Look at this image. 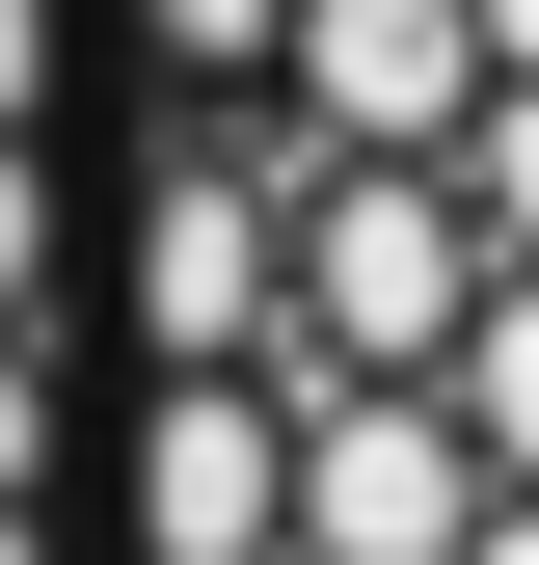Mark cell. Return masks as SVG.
I'll use <instances>...</instances> for the list:
<instances>
[{"instance_id": "cell-1", "label": "cell", "mask_w": 539, "mask_h": 565, "mask_svg": "<svg viewBox=\"0 0 539 565\" xmlns=\"http://www.w3.org/2000/svg\"><path fill=\"white\" fill-rule=\"evenodd\" d=\"M108 565H539V0H82Z\"/></svg>"}]
</instances>
